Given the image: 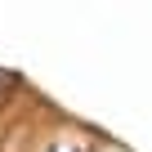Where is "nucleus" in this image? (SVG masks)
Segmentation results:
<instances>
[{"instance_id": "f257e3e1", "label": "nucleus", "mask_w": 152, "mask_h": 152, "mask_svg": "<svg viewBox=\"0 0 152 152\" xmlns=\"http://www.w3.org/2000/svg\"><path fill=\"white\" fill-rule=\"evenodd\" d=\"M103 143H107L103 130H94V125H85V121H76V116H67V112L45 107L23 152H99Z\"/></svg>"}, {"instance_id": "f03ea898", "label": "nucleus", "mask_w": 152, "mask_h": 152, "mask_svg": "<svg viewBox=\"0 0 152 152\" xmlns=\"http://www.w3.org/2000/svg\"><path fill=\"white\" fill-rule=\"evenodd\" d=\"M99 152H130V148H125V143H116V139H107V143H103Z\"/></svg>"}]
</instances>
